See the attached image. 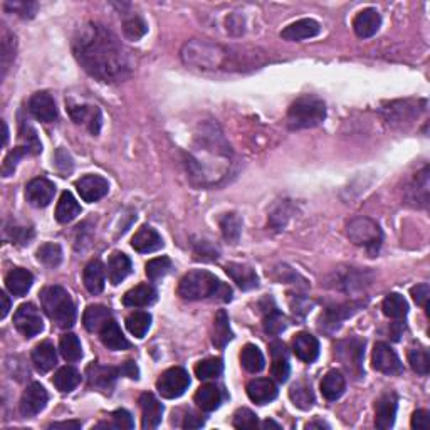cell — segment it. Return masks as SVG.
I'll list each match as a JSON object with an SVG mask.
<instances>
[{
    "label": "cell",
    "instance_id": "b9f144b4",
    "mask_svg": "<svg viewBox=\"0 0 430 430\" xmlns=\"http://www.w3.org/2000/svg\"><path fill=\"white\" fill-rule=\"evenodd\" d=\"M37 259L39 262H42L44 266L56 267L61 264V261H63V249H61L59 244L48 242L37 249Z\"/></svg>",
    "mask_w": 430,
    "mask_h": 430
},
{
    "label": "cell",
    "instance_id": "d6986e66",
    "mask_svg": "<svg viewBox=\"0 0 430 430\" xmlns=\"http://www.w3.org/2000/svg\"><path fill=\"white\" fill-rule=\"evenodd\" d=\"M293 351L301 362L313 363L320 355V342L311 333H297L293 340Z\"/></svg>",
    "mask_w": 430,
    "mask_h": 430
},
{
    "label": "cell",
    "instance_id": "d590c367",
    "mask_svg": "<svg viewBox=\"0 0 430 430\" xmlns=\"http://www.w3.org/2000/svg\"><path fill=\"white\" fill-rule=\"evenodd\" d=\"M59 351L63 358L69 363H76L83 358V348H81L79 338L75 333H66L59 340Z\"/></svg>",
    "mask_w": 430,
    "mask_h": 430
},
{
    "label": "cell",
    "instance_id": "52a82bcc",
    "mask_svg": "<svg viewBox=\"0 0 430 430\" xmlns=\"http://www.w3.org/2000/svg\"><path fill=\"white\" fill-rule=\"evenodd\" d=\"M14 326L26 338H34L44 329V321H42L41 313L34 304L26 303L19 306V309L14 315Z\"/></svg>",
    "mask_w": 430,
    "mask_h": 430
},
{
    "label": "cell",
    "instance_id": "7402d4cb",
    "mask_svg": "<svg viewBox=\"0 0 430 430\" xmlns=\"http://www.w3.org/2000/svg\"><path fill=\"white\" fill-rule=\"evenodd\" d=\"M104 279H106V267L103 266V262L99 259H92L91 262H88L83 271L84 288L96 296V294L103 293Z\"/></svg>",
    "mask_w": 430,
    "mask_h": 430
},
{
    "label": "cell",
    "instance_id": "ffe728a7",
    "mask_svg": "<svg viewBox=\"0 0 430 430\" xmlns=\"http://www.w3.org/2000/svg\"><path fill=\"white\" fill-rule=\"evenodd\" d=\"M321 26L317 24L315 19H301V21L293 22L286 27L284 30L281 32V37L284 41H291V42H300L304 41V39H311L320 34Z\"/></svg>",
    "mask_w": 430,
    "mask_h": 430
},
{
    "label": "cell",
    "instance_id": "277c9868",
    "mask_svg": "<svg viewBox=\"0 0 430 430\" xmlns=\"http://www.w3.org/2000/svg\"><path fill=\"white\" fill-rule=\"evenodd\" d=\"M326 118V104L317 96L304 95L297 98L288 110V125L291 130L315 128Z\"/></svg>",
    "mask_w": 430,
    "mask_h": 430
},
{
    "label": "cell",
    "instance_id": "6125c7cd",
    "mask_svg": "<svg viewBox=\"0 0 430 430\" xmlns=\"http://www.w3.org/2000/svg\"><path fill=\"white\" fill-rule=\"evenodd\" d=\"M49 429H81V422H57V424L49 425Z\"/></svg>",
    "mask_w": 430,
    "mask_h": 430
},
{
    "label": "cell",
    "instance_id": "7a4b0ae2",
    "mask_svg": "<svg viewBox=\"0 0 430 430\" xmlns=\"http://www.w3.org/2000/svg\"><path fill=\"white\" fill-rule=\"evenodd\" d=\"M178 296L187 301H200L207 297L214 300L227 301L232 300V289L227 284H224L220 279H217L214 274L208 271H190L180 279L178 284Z\"/></svg>",
    "mask_w": 430,
    "mask_h": 430
},
{
    "label": "cell",
    "instance_id": "ba28073f",
    "mask_svg": "<svg viewBox=\"0 0 430 430\" xmlns=\"http://www.w3.org/2000/svg\"><path fill=\"white\" fill-rule=\"evenodd\" d=\"M119 375V368L104 367L99 363H91L86 370V378L89 389L101 392L104 395H111L115 389L116 378Z\"/></svg>",
    "mask_w": 430,
    "mask_h": 430
},
{
    "label": "cell",
    "instance_id": "4316f807",
    "mask_svg": "<svg viewBox=\"0 0 430 430\" xmlns=\"http://www.w3.org/2000/svg\"><path fill=\"white\" fill-rule=\"evenodd\" d=\"M99 338H101L103 344L108 348V350L119 351V350H128V348H130V342L125 338V335H123L121 329H119L118 326V323H116L113 317H111V320L101 328V331H99Z\"/></svg>",
    "mask_w": 430,
    "mask_h": 430
},
{
    "label": "cell",
    "instance_id": "8d00e7d4",
    "mask_svg": "<svg viewBox=\"0 0 430 430\" xmlns=\"http://www.w3.org/2000/svg\"><path fill=\"white\" fill-rule=\"evenodd\" d=\"M241 363L249 373H259L264 370L266 360L255 344H246L241 351Z\"/></svg>",
    "mask_w": 430,
    "mask_h": 430
},
{
    "label": "cell",
    "instance_id": "6f0895ef",
    "mask_svg": "<svg viewBox=\"0 0 430 430\" xmlns=\"http://www.w3.org/2000/svg\"><path fill=\"white\" fill-rule=\"evenodd\" d=\"M412 429L427 430L429 429V412L427 410H417L412 416Z\"/></svg>",
    "mask_w": 430,
    "mask_h": 430
},
{
    "label": "cell",
    "instance_id": "60d3db41",
    "mask_svg": "<svg viewBox=\"0 0 430 430\" xmlns=\"http://www.w3.org/2000/svg\"><path fill=\"white\" fill-rule=\"evenodd\" d=\"M220 228L226 237V241L235 244L241 237L242 231V220L237 214H224L220 217Z\"/></svg>",
    "mask_w": 430,
    "mask_h": 430
},
{
    "label": "cell",
    "instance_id": "1f68e13d",
    "mask_svg": "<svg viewBox=\"0 0 430 430\" xmlns=\"http://www.w3.org/2000/svg\"><path fill=\"white\" fill-rule=\"evenodd\" d=\"M195 404L204 410V412H214L222 404V393L220 390L217 389L215 385L212 383H207V385H202L199 390L195 392V397H193Z\"/></svg>",
    "mask_w": 430,
    "mask_h": 430
},
{
    "label": "cell",
    "instance_id": "74e56055",
    "mask_svg": "<svg viewBox=\"0 0 430 430\" xmlns=\"http://www.w3.org/2000/svg\"><path fill=\"white\" fill-rule=\"evenodd\" d=\"M289 398L293 400V404L301 410H309L315 404V395H313L311 385H308L306 382H297L294 383L289 390Z\"/></svg>",
    "mask_w": 430,
    "mask_h": 430
},
{
    "label": "cell",
    "instance_id": "d6a6232c",
    "mask_svg": "<svg viewBox=\"0 0 430 430\" xmlns=\"http://www.w3.org/2000/svg\"><path fill=\"white\" fill-rule=\"evenodd\" d=\"M81 214V205L77 204L71 192H63L61 193V199L57 202L56 207V220L61 224L72 222L77 215Z\"/></svg>",
    "mask_w": 430,
    "mask_h": 430
},
{
    "label": "cell",
    "instance_id": "7c38bea8",
    "mask_svg": "<svg viewBox=\"0 0 430 430\" xmlns=\"http://www.w3.org/2000/svg\"><path fill=\"white\" fill-rule=\"evenodd\" d=\"M76 188L84 202L92 204L98 202V200H101L103 197L108 195V192H110V184H108L106 178L99 175H84L76 182Z\"/></svg>",
    "mask_w": 430,
    "mask_h": 430
},
{
    "label": "cell",
    "instance_id": "6da1fadb",
    "mask_svg": "<svg viewBox=\"0 0 430 430\" xmlns=\"http://www.w3.org/2000/svg\"><path fill=\"white\" fill-rule=\"evenodd\" d=\"M72 51L84 71L103 83H119L133 69L130 52L121 41L98 22H88L77 29Z\"/></svg>",
    "mask_w": 430,
    "mask_h": 430
},
{
    "label": "cell",
    "instance_id": "7dc6e473",
    "mask_svg": "<svg viewBox=\"0 0 430 430\" xmlns=\"http://www.w3.org/2000/svg\"><path fill=\"white\" fill-rule=\"evenodd\" d=\"M123 30H125V36L128 39H131V41H138V39H141L143 36H145L148 27H146L145 21H143L141 17H138V15H131V17L125 19V22H123Z\"/></svg>",
    "mask_w": 430,
    "mask_h": 430
},
{
    "label": "cell",
    "instance_id": "d4e9b609",
    "mask_svg": "<svg viewBox=\"0 0 430 430\" xmlns=\"http://www.w3.org/2000/svg\"><path fill=\"white\" fill-rule=\"evenodd\" d=\"M226 273L228 274V277L239 286V288L247 291V289H254L257 288L259 279L257 274L253 267L246 266V264H237V262H232V264L226 266Z\"/></svg>",
    "mask_w": 430,
    "mask_h": 430
},
{
    "label": "cell",
    "instance_id": "83f0119b",
    "mask_svg": "<svg viewBox=\"0 0 430 430\" xmlns=\"http://www.w3.org/2000/svg\"><path fill=\"white\" fill-rule=\"evenodd\" d=\"M108 279L113 286H118L130 276L131 273V261L126 254L123 253H113L110 261H108Z\"/></svg>",
    "mask_w": 430,
    "mask_h": 430
},
{
    "label": "cell",
    "instance_id": "003e7915",
    "mask_svg": "<svg viewBox=\"0 0 430 430\" xmlns=\"http://www.w3.org/2000/svg\"><path fill=\"white\" fill-rule=\"evenodd\" d=\"M2 125H3V145H7V139H9V131H7L6 121H3Z\"/></svg>",
    "mask_w": 430,
    "mask_h": 430
},
{
    "label": "cell",
    "instance_id": "9a60e30c",
    "mask_svg": "<svg viewBox=\"0 0 430 430\" xmlns=\"http://www.w3.org/2000/svg\"><path fill=\"white\" fill-rule=\"evenodd\" d=\"M29 111L34 118L42 123H52L57 118V108L54 98L46 91L36 92L29 99Z\"/></svg>",
    "mask_w": 430,
    "mask_h": 430
},
{
    "label": "cell",
    "instance_id": "c3c4849f",
    "mask_svg": "<svg viewBox=\"0 0 430 430\" xmlns=\"http://www.w3.org/2000/svg\"><path fill=\"white\" fill-rule=\"evenodd\" d=\"M232 425H234L235 429H255L259 425V420L253 410L239 409L237 412L234 413Z\"/></svg>",
    "mask_w": 430,
    "mask_h": 430
},
{
    "label": "cell",
    "instance_id": "30bf717a",
    "mask_svg": "<svg viewBox=\"0 0 430 430\" xmlns=\"http://www.w3.org/2000/svg\"><path fill=\"white\" fill-rule=\"evenodd\" d=\"M49 400L48 390L41 385V383L34 382L24 390L21 397V404H19V410L24 417H36L46 409Z\"/></svg>",
    "mask_w": 430,
    "mask_h": 430
},
{
    "label": "cell",
    "instance_id": "8992f818",
    "mask_svg": "<svg viewBox=\"0 0 430 430\" xmlns=\"http://www.w3.org/2000/svg\"><path fill=\"white\" fill-rule=\"evenodd\" d=\"M190 387V377L187 370L182 367H172L165 370L157 380V390L164 398L173 400L182 397Z\"/></svg>",
    "mask_w": 430,
    "mask_h": 430
},
{
    "label": "cell",
    "instance_id": "cb8c5ba5",
    "mask_svg": "<svg viewBox=\"0 0 430 430\" xmlns=\"http://www.w3.org/2000/svg\"><path fill=\"white\" fill-rule=\"evenodd\" d=\"M157 289L152 284H139L123 296V304L128 308H146L157 301Z\"/></svg>",
    "mask_w": 430,
    "mask_h": 430
},
{
    "label": "cell",
    "instance_id": "5b68a950",
    "mask_svg": "<svg viewBox=\"0 0 430 430\" xmlns=\"http://www.w3.org/2000/svg\"><path fill=\"white\" fill-rule=\"evenodd\" d=\"M346 235L355 246L365 247L368 253H377L382 246V228L368 217H356L346 226Z\"/></svg>",
    "mask_w": 430,
    "mask_h": 430
},
{
    "label": "cell",
    "instance_id": "603a6c76",
    "mask_svg": "<svg viewBox=\"0 0 430 430\" xmlns=\"http://www.w3.org/2000/svg\"><path fill=\"white\" fill-rule=\"evenodd\" d=\"M32 284H34L32 273L27 269H22V267H15V269L10 271L6 277L7 291L15 297L26 296V294L29 293V289L32 288Z\"/></svg>",
    "mask_w": 430,
    "mask_h": 430
},
{
    "label": "cell",
    "instance_id": "9f6ffc18",
    "mask_svg": "<svg viewBox=\"0 0 430 430\" xmlns=\"http://www.w3.org/2000/svg\"><path fill=\"white\" fill-rule=\"evenodd\" d=\"M7 232H10V239L15 244H29L30 239H32L34 232L30 228H24V227H14V228H7Z\"/></svg>",
    "mask_w": 430,
    "mask_h": 430
},
{
    "label": "cell",
    "instance_id": "f5cc1de1",
    "mask_svg": "<svg viewBox=\"0 0 430 430\" xmlns=\"http://www.w3.org/2000/svg\"><path fill=\"white\" fill-rule=\"evenodd\" d=\"M291 368H289L288 358H273V367H271V375L279 383L288 382Z\"/></svg>",
    "mask_w": 430,
    "mask_h": 430
},
{
    "label": "cell",
    "instance_id": "7bdbcfd3",
    "mask_svg": "<svg viewBox=\"0 0 430 430\" xmlns=\"http://www.w3.org/2000/svg\"><path fill=\"white\" fill-rule=\"evenodd\" d=\"M224 371V363L220 358H207L195 365V375L199 380H211L220 377Z\"/></svg>",
    "mask_w": 430,
    "mask_h": 430
},
{
    "label": "cell",
    "instance_id": "44dd1931",
    "mask_svg": "<svg viewBox=\"0 0 430 430\" xmlns=\"http://www.w3.org/2000/svg\"><path fill=\"white\" fill-rule=\"evenodd\" d=\"M382 26V17H380L377 9H365L360 14H356L353 19V30L358 37L368 39L378 32Z\"/></svg>",
    "mask_w": 430,
    "mask_h": 430
},
{
    "label": "cell",
    "instance_id": "e7e4bbea",
    "mask_svg": "<svg viewBox=\"0 0 430 430\" xmlns=\"http://www.w3.org/2000/svg\"><path fill=\"white\" fill-rule=\"evenodd\" d=\"M306 429H329V425L321 420H315V422H309V424L306 425Z\"/></svg>",
    "mask_w": 430,
    "mask_h": 430
},
{
    "label": "cell",
    "instance_id": "03108f58",
    "mask_svg": "<svg viewBox=\"0 0 430 430\" xmlns=\"http://www.w3.org/2000/svg\"><path fill=\"white\" fill-rule=\"evenodd\" d=\"M262 427H266V429L276 427V429H279V424H276V422H274V420H266L264 424H262Z\"/></svg>",
    "mask_w": 430,
    "mask_h": 430
},
{
    "label": "cell",
    "instance_id": "4dcf8cb0",
    "mask_svg": "<svg viewBox=\"0 0 430 430\" xmlns=\"http://www.w3.org/2000/svg\"><path fill=\"white\" fill-rule=\"evenodd\" d=\"M111 320V311L106 308V306L101 304H95V306H88L86 311H84L83 316V323L84 328L91 333H99L104 324Z\"/></svg>",
    "mask_w": 430,
    "mask_h": 430
},
{
    "label": "cell",
    "instance_id": "484cf974",
    "mask_svg": "<svg viewBox=\"0 0 430 430\" xmlns=\"http://www.w3.org/2000/svg\"><path fill=\"white\" fill-rule=\"evenodd\" d=\"M32 363L37 371L41 373H48L54 367L57 365V353L56 348L51 342H42L32 350Z\"/></svg>",
    "mask_w": 430,
    "mask_h": 430
},
{
    "label": "cell",
    "instance_id": "be15d7a7",
    "mask_svg": "<svg viewBox=\"0 0 430 430\" xmlns=\"http://www.w3.org/2000/svg\"><path fill=\"white\" fill-rule=\"evenodd\" d=\"M0 300H2V313H0V317H6L7 315H9V309H10V300L9 296H7L6 293L0 294Z\"/></svg>",
    "mask_w": 430,
    "mask_h": 430
},
{
    "label": "cell",
    "instance_id": "bcb514c9",
    "mask_svg": "<svg viewBox=\"0 0 430 430\" xmlns=\"http://www.w3.org/2000/svg\"><path fill=\"white\" fill-rule=\"evenodd\" d=\"M286 326H288V323H286V317L282 316L276 308L267 309L266 316H264V329H266V333H269V335L276 336V335H279V333L284 331Z\"/></svg>",
    "mask_w": 430,
    "mask_h": 430
},
{
    "label": "cell",
    "instance_id": "f546056e",
    "mask_svg": "<svg viewBox=\"0 0 430 430\" xmlns=\"http://www.w3.org/2000/svg\"><path fill=\"white\" fill-rule=\"evenodd\" d=\"M234 333H232L231 324H228V316L224 309H220L214 317V326H212V343L215 348H226L228 342H232Z\"/></svg>",
    "mask_w": 430,
    "mask_h": 430
},
{
    "label": "cell",
    "instance_id": "db71d44e",
    "mask_svg": "<svg viewBox=\"0 0 430 430\" xmlns=\"http://www.w3.org/2000/svg\"><path fill=\"white\" fill-rule=\"evenodd\" d=\"M3 9L6 10H10V12L21 15V17H34V14H36L37 10V3L34 2H7L6 6H3Z\"/></svg>",
    "mask_w": 430,
    "mask_h": 430
},
{
    "label": "cell",
    "instance_id": "94428289",
    "mask_svg": "<svg viewBox=\"0 0 430 430\" xmlns=\"http://www.w3.org/2000/svg\"><path fill=\"white\" fill-rule=\"evenodd\" d=\"M271 355H273V358H288V351H286V346L281 342H274L271 344Z\"/></svg>",
    "mask_w": 430,
    "mask_h": 430
},
{
    "label": "cell",
    "instance_id": "4fadbf2b",
    "mask_svg": "<svg viewBox=\"0 0 430 430\" xmlns=\"http://www.w3.org/2000/svg\"><path fill=\"white\" fill-rule=\"evenodd\" d=\"M139 410H141V427L145 430L157 429L164 417V405L153 393L145 392L139 395Z\"/></svg>",
    "mask_w": 430,
    "mask_h": 430
},
{
    "label": "cell",
    "instance_id": "e0dca14e",
    "mask_svg": "<svg viewBox=\"0 0 430 430\" xmlns=\"http://www.w3.org/2000/svg\"><path fill=\"white\" fill-rule=\"evenodd\" d=\"M69 115L75 119L77 125H86L88 130L92 135L99 133V128H101V113L96 106H88V104H71L69 106Z\"/></svg>",
    "mask_w": 430,
    "mask_h": 430
},
{
    "label": "cell",
    "instance_id": "680465c9",
    "mask_svg": "<svg viewBox=\"0 0 430 430\" xmlns=\"http://www.w3.org/2000/svg\"><path fill=\"white\" fill-rule=\"evenodd\" d=\"M119 375H123V377H128L131 380H138L139 378V370H138L137 363L131 362V360H128V362H125L121 367H119Z\"/></svg>",
    "mask_w": 430,
    "mask_h": 430
},
{
    "label": "cell",
    "instance_id": "8fae6325",
    "mask_svg": "<svg viewBox=\"0 0 430 430\" xmlns=\"http://www.w3.org/2000/svg\"><path fill=\"white\" fill-rule=\"evenodd\" d=\"M56 185L48 178H34L26 185V199L27 202L37 208L48 207L52 202Z\"/></svg>",
    "mask_w": 430,
    "mask_h": 430
},
{
    "label": "cell",
    "instance_id": "2e32d148",
    "mask_svg": "<svg viewBox=\"0 0 430 430\" xmlns=\"http://www.w3.org/2000/svg\"><path fill=\"white\" fill-rule=\"evenodd\" d=\"M247 397L257 405H266L277 397V387L269 378H254L247 383Z\"/></svg>",
    "mask_w": 430,
    "mask_h": 430
},
{
    "label": "cell",
    "instance_id": "681fc988",
    "mask_svg": "<svg viewBox=\"0 0 430 430\" xmlns=\"http://www.w3.org/2000/svg\"><path fill=\"white\" fill-rule=\"evenodd\" d=\"M21 139H22V141H24V145H22V146H24V148L29 153L37 155V153L42 152V145H41V141H39L36 131H34L29 125H22V128H21Z\"/></svg>",
    "mask_w": 430,
    "mask_h": 430
},
{
    "label": "cell",
    "instance_id": "91938a15",
    "mask_svg": "<svg viewBox=\"0 0 430 430\" xmlns=\"http://www.w3.org/2000/svg\"><path fill=\"white\" fill-rule=\"evenodd\" d=\"M204 425V418L199 416V413H193V412H188L187 416H185V422L182 424V427L185 429H199Z\"/></svg>",
    "mask_w": 430,
    "mask_h": 430
},
{
    "label": "cell",
    "instance_id": "11a10c76",
    "mask_svg": "<svg viewBox=\"0 0 430 430\" xmlns=\"http://www.w3.org/2000/svg\"><path fill=\"white\" fill-rule=\"evenodd\" d=\"M412 297L418 306L429 308V297H430L429 284H418L416 288H412Z\"/></svg>",
    "mask_w": 430,
    "mask_h": 430
},
{
    "label": "cell",
    "instance_id": "f35d334b",
    "mask_svg": "<svg viewBox=\"0 0 430 430\" xmlns=\"http://www.w3.org/2000/svg\"><path fill=\"white\" fill-rule=\"evenodd\" d=\"M152 326V316L146 311H135L126 317V328L135 338H143Z\"/></svg>",
    "mask_w": 430,
    "mask_h": 430
},
{
    "label": "cell",
    "instance_id": "816d5d0a",
    "mask_svg": "<svg viewBox=\"0 0 430 430\" xmlns=\"http://www.w3.org/2000/svg\"><path fill=\"white\" fill-rule=\"evenodd\" d=\"M15 57V37L10 34H3L2 41V66H3V76H6L7 69H9L10 61Z\"/></svg>",
    "mask_w": 430,
    "mask_h": 430
},
{
    "label": "cell",
    "instance_id": "9c48e42d",
    "mask_svg": "<svg viewBox=\"0 0 430 430\" xmlns=\"http://www.w3.org/2000/svg\"><path fill=\"white\" fill-rule=\"evenodd\" d=\"M371 363H373V368L380 373L400 375L404 371V365H402L398 355L390 348V344L383 342L375 344L373 353H371Z\"/></svg>",
    "mask_w": 430,
    "mask_h": 430
},
{
    "label": "cell",
    "instance_id": "f907efd6",
    "mask_svg": "<svg viewBox=\"0 0 430 430\" xmlns=\"http://www.w3.org/2000/svg\"><path fill=\"white\" fill-rule=\"evenodd\" d=\"M27 153H29V152H27L24 146H17V148H14L12 152L7 155L6 160H3L2 175H3V177H10V175H12L14 170H15V166H17V164H19V160H21L22 157H26Z\"/></svg>",
    "mask_w": 430,
    "mask_h": 430
},
{
    "label": "cell",
    "instance_id": "e575fe53",
    "mask_svg": "<svg viewBox=\"0 0 430 430\" xmlns=\"http://www.w3.org/2000/svg\"><path fill=\"white\" fill-rule=\"evenodd\" d=\"M382 311L390 320H404L407 313H409V304H407L405 297L402 294L392 293L383 300Z\"/></svg>",
    "mask_w": 430,
    "mask_h": 430
},
{
    "label": "cell",
    "instance_id": "ab89813d",
    "mask_svg": "<svg viewBox=\"0 0 430 430\" xmlns=\"http://www.w3.org/2000/svg\"><path fill=\"white\" fill-rule=\"evenodd\" d=\"M409 363H410V367H412V370L416 371V373L422 375V377L429 375V371H430V356H429L427 348L420 346V344H418V346L410 348V351H409Z\"/></svg>",
    "mask_w": 430,
    "mask_h": 430
},
{
    "label": "cell",
    "instance_id": "ac0fdd59",
    "mask_svg": "<svg viewBox=\"0 0 430 430\" xmlns=\"http://www.w3.org/2000/svg\"><path fill=\"white\" fill-rule=\"evenodd\" d=\"M131 247L139 254H150L164 247L162 235L153 227L143 226L131 239Z\"/></svg>",
    "mask_w": 430,
    "mask_h": 430
},
{
    "label": "cell",
    "instance_id": "f1b7e54d",
    "mask_svg": "<svg viewBox=\"0 0 430 430\" xmlns=\"http://www.w3.org/2000/svg\"><path fill=\"white\" fill-rule=\"evenodd\" d=\"M344 389H346V380H344L342 371L338 370L328 371L321 380V393L329 402L338 400L344 393Z\"/></svg>",
    "mask_w": 430,
    "mask_h": 430
},
{
    "label": "cell",
    "instance_id": "5bb4252c",
    "mask_svg": "<svg viewBox=\"0 0 430 430\" xmlns=\"http://www.w3.org/2000/svg\"><path fill=\"white\" fill-rule=\"evenodd\" d=\"M397 395L393 392L383 393L377 400V405H375V425L382 430L392 429L395 424V417H397Z\"/></svg>",
    "mask_w": 430,
    "mask_h": 430
},
{
    "label": "cell",
    "instance_id": "ee69618b",
    "mask_svg": "<svg viewBox=\"0 0 430 430\" xmlns=\"http://www.w3.org/2000/svg\"><path fill=\"white\" fill-rule=\"evenodd\" d=\"M145 271L150 281H158L172 271V261L168 257H155L146 262Z\"/></svg>",
    "mask_w": 430,
    "mask_h": 430
},
{
    "label": "cell",
    "instance_id": "3957f363",
    "mask_svg": "<svg viewBox=\"0 0 430 430\" xmlns=\"http://www.w3.org/2000/svg\"><path fill=\"white\" fill-rule=\"evenodd\" d=\"M41 304L46 315L59 328L68 329L76 323V304L63 286H49L42 289Z\"/></svg>",
    "mask_w": 430,
    "mask_h": 430
},
{
    "label": "cell",
    "instance_id": "f6af8a7d",
    "mask_svg": "<svg viewBox=\"0 0 430 430\" xmlns=\"http://www.w3.org/2000/svg\"><path fill=\"white\" fill-rule=\"evenodd\" d=\"M111 422H104V424H98L96 429H133V418H131V413L125 409L115 410L111 413Z\"/></svg>",
    "mask_w": 430,
    "mask_h": 430
},
{
    "label": "cell",
    "instance_id": "836d02e7",
    "mask_svg": "<svg viewBox=\"0 0 430 430\" xmlns=\"http://www.w3.org/2000/svg\"><path fill=\"white\" fill-rule=\"evenodd\" d=\"M52 383L61 393H69L81 383V373L72 367H63L56 371Z\"/></svg>",
    "mask_w": 430,
    "mask_h": 430
}]
</instances>
